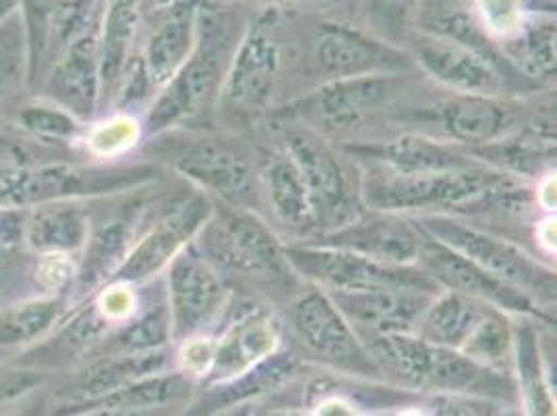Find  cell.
Masks as SVG:
<instances>
[{"label": "cell", "instance_id": "obj_1", "mask_svg": "<svg viewBox=\"0 0 557 416\" xmlns=\"http://www.w3.org/2000/svg\"><path fill=\"white\" fill-rule=\"evenodd\" d=\"M248 22L225 0H209L198 17V38L184 68L150 100L141 117L146 138L189 130L214 117L223 79Z\"/></svg>", "mask_w": 557, "mask_h": 416}, {"label": "cell", "instance_id": "obj_2", "mask_svg": "<svg viewBox=\"0 0 557 416\" xmlns=\"http://www.w3.org/2000/svg\"><path fill=\"white\" fill-rule=\"evenodd\" d=\"M196 246L227 283L239 278L260 301L285 306L306 287L287 260L285 240L255 210L212 198V215L198 233Z\"/></svg>", "mask_w": 557, "mask_h": 416}, {"label": "cell", "instance_id": "obj_3", "mask_svg": "<svg viewBox=\"0 0 557 416\" xmlns=\"http://www.w3.org/2000/svg\"><path fill=\"white\" fill-rule=\"evenodd\" d=\"M360 169V196L367 210L401 217L485 215L511 187L524 184L485 164L445 171L401 175L383 167L356 162Z\"/></svg>", "mask_w": 557, "mask_h": 416}, {"label": "cell", "instance_id": "obj_4", "mask_svg": "<svg viewBox=\"0 0 557 416\" xmlns=\"http://www.w3.org/2000/svg\"><path fill=\"white\" fill-rule=\"evenodd\" d=\"M385 383L429 395H468L518 408L511 372L487 369L460 350L435 346L417 333L360 335Z\"/></svg>", "mask_w": 557, "mask_h": 416}, {"label": "cell", "instance_id": "obj_5", "mask_svg": "<svg viewBox=\"0 0 557 416\" xmlns=\"http://www.w3.org/2000/svg\"><path fill=\"white\" fill-rule=\"evenodd\" d=\"M148 161L173 169L180 178L210 198L232 207L248 208L258 215V146L227 132L202 127L171 130L148 138Z\"/></svg>", "mask_w": 557, "mask_h": 416}, {"label": "cell", "instance_id": "obj_6", "mask_svg": "<svg viewBox=\"0 0 557 416\" xmlns=\"http://www.w3.org/2000/svg\"><path fill=\"white\" fill-rule=\"evenodd\" d=\"M191 185L180 184L173 192L163 182L144 185L90 205V233L79 253L70 285L71 308L90 301L115 278L123 260L134 250L141 233L175 205Z\"/></svg>", "mask_w": 557, "mask_h": 416}, {"label": "cell", "instance_id": "obj_7", "mask_svg": "<svg viewBox=\"0 0 557 416\" xmlns=\"http://www.w3.org/2000/svg\"><path fill=\"white\" fill-rule=\"evenodd\" d=\"M166 169L148 161L40 162L0 171V208H25L61 200H102L166 180Z\"/></svg>", "mask_w": 557, "mask_h": 416}, {"label": "cell", "instance_id": "obj_8", "mask_svg": "<svg viewBox=\"0 0 557 416\" xmlns=\"http://www.w3.org/2000/svg\"><path fill=\"white\" fill-rule=\"evenodd\" d=\"M277 144L300 171L319 235L342 230L367 208L360 196V169L331 139L298 121L273 117ZM317 235V237H319Z\"/></svg>", "mask_w": 557, "mask_h": 416}, {"label": "cell", "instance_id": "obj_9", "mask_svg": "<svg viewBox=\"0 0 557 416\" xmlns=\"http://www.w3.org/2000/svg\"><path fill=\"white\" fill-rule=\"evenodd\" d=\"M418 228L454 253L465 256L488 276L529 296L545 313L556 315V269L499 233L468 223L462 217L429 215L414 219Z\"/></svg>", "mask_w": 557, "mask_h": 416}, {"label": "cell", "instance_id": "obj_10", "mask_svg": "<svg viewBox=\"0 0 557 416\" xmlns=\"http://www.w3.org/2000/svg\"><path fill=\"white\" fill-rule=\"evenodd\" d=\"M277 17L278 11L267 9L246 25L223 79L214 117L248 125L273 113L283 77Z\"/></svg>", "mask_w": 557, "mask_h": 416}, {"label": "cell", "instance_id": "obj_11", "mask_svg": "<svg viewBox=\"0 0 557 416\" xmlns=\"http://www.w3.org/2000/svg\"><path fill=\"white\" fill-rule=\"evenodd\" d=\"M410 73L333 79L300 94L271 117L292 119L331 142H351L354 134L401 96Z\"/></svg>", "mask_w": 557, "mask_h": 416}, {"label": "cell", "instance_id": "obj_12", "mask_svg": "<svg viewBox=\"0 0 557 416\" xmlns=\"http://www.w3.org/2000/svg\"><path fill=\"white\" fill-rule=\"evenodd\" d=\"M283 317L304 350V360H314L348 379L385 383L371 352L325 290L306 285L283 306Z\"/></svg>", "mask_w": 557, "mask_h": 416}, {"label": "cell", "instance_id": "obj_13", "mask_svg": "<svg viewBox=\"0 0 557 416\" xmlns=\"http://www.w3.org/2000/svg\"><path fill=\"white\" fill-rule=\"evenodd\" d=\"M285 255L306 285L325 292H367L383 287H408L440 294L442 287L420 265L381 262L344 248L312 242L285 244Z\"/></svg>", "mask_w": 557, "mask_h": 416}, {"label": "cell", "instance_id": "obj_14", "mask_svg": "<svg viewBox=\"0 0 557 416\" xmlns=\"http://www.w3.org/2000/svg\"><path fill=\"white\" fill-rule=\"evenodd\" d=\"M161 281L173 347L194 338L212 335L223 323L233 287L200 253L196 240L169 262Z\"/></svg>", "mask_w": 557, "mask_h": 416}, {"label": "cell", "instance_id": "obj_15", "mask_svg": "<svg viewBox=\"0 0 557 416\" xmlns=\"http://www.w3.org/2000/svg\"><path fill=\"white\" fill-rule=\"evenodd\" d=\"M417 63L406 48L360 25L321 20L310 32V73L317 86L362 75L414 73Z\"/></svg>", "mask_w": 557, "mask_h": 416}, {"label": "cell", "instance_id": "obj_16", "mask_svg": "<svg viewBox=\"0 0 557 416\" xmlns=\"http://www.w3.org/2000/svg\"><path fill=\"white\" fill-rule=\"evenodd\" d=\"M212 215V198L198 187L159 215L141 233L134 250L123 260L111 283L146 285L164 273L169 262L189 246Z\"/></svg>", "mask_w": 557, "mask_h": 416}, {"label": "cell", "instance_id": "obj_17", "mask_svg": "<svg viewBox=\"0 0 557 416\" xmlns=\"http://www.w3.org/2000/svg\"><path fill=\"white\" fill-rule=\"evenodd\" d=\"M221 325L223 327L214 335L209 370L200 379L198 388L225 383L281 350L285 325L273 310L271 302L260 298L242 301L239 310H233L230 302Z\"/></svg>", "mask_w": 557, "mask_h": 416}, {"label": "cell", "instance_id": "obj_18", "mask_svg": "<svg viewBox=\"0 0 557 416\" xmlns=\"http://www.w3.org/2000/svg\"><path fill=\"white\" fill-rule=\"evenodd\" d=\"M177 369L175 347H161L144 354H98L61 372L50 381L52 416H65L71 408L94 402L107 393L138 381L146 375Z\"/></svg>", "mask_w": 557, "mask_h": 416}, {"label": "cell", "instance_id": "obj_19", "mask_svg": "<svg viewBox=\"0 0 557 416\" xmlns=\"http://www.w3.org/2000/svg\"><path fill=\"white\" fill-rule=\"evenodd\" d=\"M431 123L440 130V139L466 150L487 146L513 132L533 125H556L552 117L536 121H520V102L513 98L451 93L426 111Z\"/></svg>", "mask_w": 557, "mask_h": 416}, {"label": "cell", "instance_id": "obj_20", "mask_svg": "<svg viewBox=\"0 0 557 416\" xmlns=\"http://www.w3.org/2000/svg\"><path fill=\"white\" fill-rule=\"evenodd\" d=\"M418 265L440 283L442 290H449L456 294L468 296L472 301L483 302L493 306L513 319L527 317L539 323H556V315L545 313L541 306H536L529 296L518 292L508 283L499 281L474 262H470L451 248L443 246L437 240L429 237L424 240L422 253L418 256Z\"/></svg>", "mask_w": 557, "mask_h": 416}, {"label": "cell", "instance_id": "obj_21", "mask_svg": "<svg viewBox=\"0 0 557 416\" xmlns=\"http://www.w3.org/2000/svg\"><path fill=\"white\" fill-rule=\"evenodd\" d=\"M410 57L417 63V70L426 73L447 93L481 94V96H499L516 98L510 84L476 57L472 50L426 29H417L408 36Z\"/></svg>", "mask_w": 557, "mask_h": 416}, {"label": "cell", "instance_id": "obj_22", "mask_svg": "<svg viewBox=\"0 0 557 416\" xmlns=\"http://www.w3.org/2000/svg\"><path fill=\"white\" fill-rule=\"evenodd\" d=\"M337 146L351 161L369 162L401 175L445 173L483 164L466 148L418 132H408L385 139H351Z\"/></svg>", "mask_w": 557, "mask_h": 416}, {"label": "cell", "instance_id": "obj_23", "mask_svg": "<svg viewBox=\"0 0 557 416\" xmlns=\"http://www.w3.org/2000/svg\"><path fill=\"white\" fill-rule=\"evenodd\" d=\"M258 189L262 208L271 215L269 223L287 235L285 244L319 235L300 171L277 142L258 148Z\"/></svg>", "mask_w": 557, "mask_h": 416}, {"label": "cell", "instance_id": "obj_24", "mask_svg": "<svg viewBox=\"0 0 557 416\" xmlns=\"http://www.w3.org/2000/svg\"><path fill=\"white\" fill-rule=\"evenodd\" d=\"M424 240L426 233L418 228L412 217L364 210L342 230L319 235L310 242L331 248H344L381 262L418 265Z\"/></svg>", "mask_w": 557, "mask_h": 416}, {"label": "cell", "instance_id": "obj_25", "mask_svg": "<svg viewBox=\"0 0 557 416\" xmlns=\"http://www.w3.org/2000/svg\"><path fill=\"white\" fill-rule=\"evenodd\" d=\"M358 335L414 333L426 306L437 294L408 287L367 292H326Z\"/></svg>", "mask_w": 557, "mask_h": 416}, {"label": "cell", "instance_id": "obj_26", "mask_svg": "<svg viewBox=\"0 0 557 416\" xmlns=\"http://www.w3.org/2000/svg\"><path fill=\"white\" fill-rule=\"evenodd\" d=\"M306 369V360L294 347H281L262 363H258L225 383L200 388L180 416H210L237 404L256 402L262 395L278 392L283 386L294 383Z\"/></svg>", "mask_w": 557, "mask_h": 416}, {"label": "cell", "instance_id": "obj_27", "mask_svg": "<svg viewBox=\"0 0 557 416\" xmlns=\"http://www.w3.org/2000/svg\"><path fill=\"white\" fill-rule=\"evenodd\" d=\"M141 34V0H102L100 13V111L115 100Z\"/></svg>", "mask_w": 557, "mask_h": 416}, {"label": "cell", "instance_id": "obj_28", "mask_svg": "<svg viewBox=\"0 0 557 416\" xmlns=\"http://www.w3.org/2000/svg\"><path fill=\"white\" fill-rule=\"evenodd\" d=\"M92 200H61L25 208L24 248L36 256L79 255L90 233Z\"/></svg>", "mask_w": 557, "mask_h": 416}, {"label": "cell", "instance_id": "obj_29", "mask_svg": "<svg viewBox=\"0 0 557 416\" xmlns=\"http://www.w3.org/2000/svg\"><path fill=\"white\" fill-rule=\"evenodd\" d=\"M86 4L88 0H20L29 50L27 93L36 90L48 65L65 47Z\"/></svg>", "mask_w": 557, "mask_h": 416}, {"label": "cell", "instance_id": "obj_30", "mask_svg": "<svg viewBox=\"0 0 557 416\" xmlns=\"http://www.w3.org/2000/svg\"><path fill=\"white\" fill-rule=\"evenodd\" d=\"M468 152L485 167L536 184L547 173L556 171V125L524 127Z\"/></svg>", "mask_w": 557, "mask_h": 416}, {"label": "cell", "instance_id": "obj_31", "mask_svg": "<svg viewBox=\"0 0 557 416\" xmlns=\"http://www.w3.org/2000/svg\"><path fill=\"white\" fill-rule=\"evenodd\" d=\"M70 310V292H42L0 304V354L11 358L36 346Z\"/></svg>", "mask_w": 557, "mask_h": 416}, {"label": "cell", "instance_id": "obj_32", "mask_svg": "<svg viewBox=\"0 0 557 416\" xmlns=\"http://www.w3.org/2000/svg\"><path fill=\"white\" fill-rule=\"evenodd\" d=\"M534 319H513V379L524 416H556L549 369Z\"/></svg>", "mask_w": 557, "mask_h": 416}, {"label": "cell", "instance_id": "obj_33", "mask_svg": "<svg viewBox=\"0 0 557 416\" xmlns=\"http://www.w3.org/2000/svg\"><path fill=\"white\" fill-rule=\"evenodd\" d=\"M0 111L29 138L59 150L75 152L88 130V125L77 117L38 94H20L17 98L0 105Z\"/></svg>", "mask_w": 557, "mask_h": 416}, {"label": "cell", "instance_id": "obj_34", "mask_svg": "<svg viewBox=\"0 0 557 416\" xmlns=\"http://www.w3.org/2000/svg\"><path fill=\"white\" fill-rule=\"evenodd\" d=\"M499 48L513 70L543 88L556 79V15L552 11L529 13Z\"/></svg>", "mask_w": 557, "mask_h": 416}, {"label": "cell", "instance_id": "obj_35", "mask_svg": "<svg viewBox=\"0 0 557 416\" xmlns=\"http://www.w3.org/2000/svg\"><path fill=\"white\" fill-rule=\"evenodd\" d=\"M491 308L483 302L442 290L422 313L414 333L429 344L460 350Z\"/></svg>", "mask_w": 557, "mask_h": 416}, {"label": "cell", "instance_id": "obj_36", "mask_svg": "<svg viewBox=\"0 0 557 416\" xmlns=\"http://www.w3.org/2000/svg\"><path fill=\"white\" fill-rule=\"evenodd\" d=\"M173 346L171 319L164 302V292L159 301L148 302L138 308L127 321L116 325L104 338V342L94 350L98 354H144L161 347Z\"/></svg>", "mask_w": 557, "mask_h": 416}, {"label": "cell", "instance_id": "obj_37", "mask_svg": "<svg viewBox=\"0 0 557 416\" xmlns=\"http://www.w3.org/2000/svg\"><path fill=\"white\" fill-rule=\"evenodd\" d=\"M460 352L487 369L511 372L513 370V317L497 308H491L485 319L468 335Z\"/></svg>", "mask_w": 557, "mask_h": 416}, {"label": "cell", "instance_id": "obj_38", "mask_svg": "<svg viewBox=\"0 0 557 416\" xmlns=\"http://www.w3.org/2000/svg\"><path fill=\"white\" fill-rule=\"evenodd\" d=\"M29 50L22 13L0 25V105L27 93Z\"/></svg>", "mask_w": 557, "mask_h": 416}, {"label": "cell", "instance_id": "obj_39", "mask_svg": "<svg viewBox=\"0 0 557 416\" xmlns=\"http://www.w3.org/2000/svg\"><path fill=\"white\" fill-rule=\"evenodd\" d=\"M141 132V121L136 115L115 113L111 119L96 123L86 130L84 146L88 155L100 161H116V157L125 155L129 148L138 146Z\"/></svg>", "mask_w": 557, "mask_h": 416}, {"label": "cell", "instance_id": "obj_40", "mask_svg": "<svg viewBox=\"0 0 557 416\" xmlns=\"http://www.w3.org/2000/svg\"><path fill=\"white\" fill-rule=\"evenodd\" d=\"M77 159L75 152L50 148L24 134L9 117L0 111V171L22 169L40 162Z\"/></svg>", "mask_w": 557, "mask_h": 416}, {"label": "cell", "instance_id": "obj_41", "mask_svg": "<svg viewBox=\"0 0 557 416\" xmlns=\"http://www.w3.org/2000/svg\"><path fill=\"white\" fill-rule=\"evenodd\" d=\"M422 0H369V17H371L376 36L397 45L399 40H408L412 32H417V17Z\"/></svg>", "mask_w": 557, "mask_h": 416}, {"label": "cell", "instance_id": "obj_42", "mask_svg": "<svg viewBox=\"0 0 557 416\" xmlns=\"http://www.w3.org/2000/svg\"><path fill=\"white\" fill-rule=\"evenodd\" d=\"M529 4L524 0H476L474 17L485 27L488 36L497 42L510 38L513 32L529 15Z\"/></svg>", "mask_w": 557, "mask_h": 416}, {"label": "cell", "instance_id": "obj_43", "mask_svg": "<svg viewBox=\"0 0 557 416\" xmlns=\"http://www.w3.org/2000/svg\"><path fill=\"white\" fill-rule=\"evenodd\" d=\"M508 408L516 406L468 395H431L426 404L431 416H502Z\"/></svg>", "mask_w": 557, "mask_h": 416}, {"label": "cell", "instance_id": "obj_44", "mask_svg": "<svg viewBox=\"0 0 557 416\" xmlns=\"http://www.w3.org/2000/svg\"><path fill=\"white\" fill-rule=\"evenodd\" d=\"M52 381V375L42 370L15 367L0 360V411L15 400L24 397L25 393L34 392Z\"/></svg>", "mask_w": 557, "mask_h": 416}, {"label": "cell", "instance_id": "obj_45", "mask_svg": "<svg viewBox=\"0 0 557 416\" xmlns=\"http://www.w3.org/2000/svg\"><path fill=\"white\" fill-rule=\"evenodd\" d=\"M0 416H52L50 383L34 392L25 393L24 397L4 406L0 411Z\"/></svg>", "mask_w": 557, "mask_h": 416}, {"label": "cell", "instance_id": "obj_46", "mask_svg": "<svg viewBox=\"0 0 557 416\" xmlns=\"http://www.w3.org/2000/svg\"><path fill=\"white\" fill-rule=\"evenodd\" d=\"M321 402L312 416H360L356 402L346 393H319Z\"/></svg>", "mask_w": 557, "mask_h": 416}, {"label": "cell", "instance_id": "obj_47", "mask_svg": "<svg viewBox=\"0 0 557 416\" xmlns=\"http://www.w3.org/2000/svg\"><path fill=\"white\" fill-rule=\"evenodd\" d=\"M171 408H180V406L154 408V411H138V408H92V411H86V413H79V415L75 416H169Z\"/></svg>", "mask_w": 557, "mask_h": 416}, {"label": "cell", "instance_id": "obj_48", "mask_svg": "<svg viewBox=\"0 0 557 416\" xmlns=\"http://www.w3.org/2000/svg\"><path fill=\"white\" fill-rule=\"evenodd\" d=\"M232 2H239V0H232ZM244 2H260V4H264V9L281 11V9H302L310 4H325L329 0H244Z\"/></svg>", "mask_w": 557, "mask_h": 416}, {"label": "cell", "instance_id": "obj_49", "mask_svg": "<svg viewBox=\"0 0 557 416\" xmlns=\"http://www.w3.org/2000/svg\"><path fill=\"white\" fill-rule=\"evenodd\" d=\"M252 416H310V413L304 408V406H256L255 402V415Z\"/></svg>", "mask_w": 557, "mask_h": 416}, {"label": "cell", "instance_id": "obj_50", "mask_svg": "<svg viewBox=\"0 0 557 416\" xmlns=\"http://www.w3.org/2000/svg\"><path fill=\"white\" fill-rule=\"evenodd\" d=\"M255 415V402H248V404H237L232 408H225V411H219L214 415L210 416H252Z\"/></svg>", "mask_w": 557, "mask_h": 416}, {"label": "cell", "instance_id": "obj_51", "mask_svg": "<svg viewBox=\"0 0 557 416\" xmlns=\"http://www.w3.org/2000/svg\"><path fill=\"white\" fill-rule=\"evenodd\" d=\"M20 11V0H0V25Z\"/></svg>", "mask_w": 557, "mask_h": 416}, {"label": "cell", "instance_id": "obj_52", "mask_svg": "<svg viewBox=\"0 0 557 416\" xmlns=\"http://www.w3.org/2000/svg\"><path fill=\"white\" fill-rule=\"evenodd\" d=\"M399 416H431L429 413H420V411H412V406H408V411H404Z\"/></svg>", "mask_w": 557, "mask_h": 416}, {"label": "cell", "instance_id": "obj_53", "mask_svg": "<svg viewBox=\"0 0 557 416\" xmlns=\"http://www.w3.org/2000/svg\"><path fill=\"white\" fill-rule=\"evenodd\" d=\"M502 416H524L522 415V413H520V411H516V408H508V411H506V413H504V415Z\"/></svg>", "mask_w": 557, "mask_h": 416}]
</instances>
